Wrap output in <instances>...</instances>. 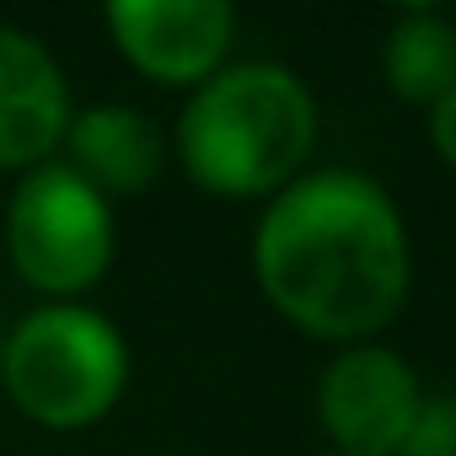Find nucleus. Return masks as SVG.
<instances>
[{
  "label": "nucleus",
  "mask_w": 456,
  "mask_h": 456,
  "mask_svg": "<svg viewBox=\"0 0 456 456\" xmlns=\"http://www.w3.org/2000/svg\"><path fill=\"white\" fill-rule=\"evenodd\" d=\"M424 387L403 354L387 344H349L328 360L317 381V419L338 456H397Z\"/></svg>",
  "instance_id": "5"
},
{
  "label": "nucleus",
  "mask_w": 456,
  "mask_h": 456,
  "mask_svg": "<svg viewBox=\"0 0 456 456\" xmlns=\"http://www.w3.org/2000/svg\"><path fill=\"white\" fill-rule=\"evenodd\" d=\"M397 456H456V392H435L419 403Z\"/></svg>",
  "instance_id": "10"
},
{
  "label": "nucleus",
  "mask_w": 456,
  "mask_h": 456,
  "mask_svg": "<svg viewBox=\"0 0 456 456\" xmlns=\"http://www.w3.org/2000/svg\"><path fill=\"white\" fill-rule=\"evenodd\" d=\"M317 140V102L306 81L274 60L220 65L177 113L183 172L225 199L280 193L301 177Z\"/></svg>",
  "instance_id": "2"
},
{
  "label": "nucleus",
  "mask_w": 456,
  "mask_h": 456,
  "mask_svg": "<svg viewBox=\"0 0 456 456\" xmlns=\"http://www.w3.org/2000/svg\"><path fill=\"white\" fill-rule=\"evenodd\" d=\"M113 209L65 161H44L17 177L6 199V258L38 296L70 301L92 290L113 264Z\"/></svg>",
  "instance_id": "4"
},
{
  "label": "nucleus",
  "mask_w": 456,
  "mask_h": 456,
  "mask_svg": "<svg viewBox=\"0 0 456 456\" xmlns=\"http://www.w3.org/2000/svg\"><path fill=\"white\" fill-rule=\"evenodd\" d=\"M429 140H435L440 161H445V167H456V86L429 108Z\"/></svg>",
  "instance_id": "11"
},
{
  "label": "nucleus",
  "mask_w": 456,
  "mask_h": 456,
  "mask_svg": "<svg viewBox=\"0 0 456 456\" xmlns=\"http://www.w3.org/2000/svg\"><path fill=\"white\" fill-rule=\"evenodd\" d=\"M60 145H65V167L81 183H92L102 199L145 193L167 161V140H161L156 118H145L140 108H124V102H97V108L70 113V129Z\"/></svg>",
  "instance_id": "8"
},
{
  "label": "nucleus",
  "mask_w": 456,
  "mask_h": 456,
  "mask_svg": "<svg viewBox=\"0 0 456 456\" xmlns=\"http://www.w3.org/2000/svg\"><path fill=\"white\" fill-rule=\"evenodd\" d=\"M381 65L403 102L435 108L456 86V22L440 12H403L381 44Z\"/></svg>",
  "instance_id": "9"
},
{
  "label": "nucleus",
  "mask_w": 456,
  "mask_h": 456,
  "mask_svg": "<svg viewBox=\"0 0 456 456\" xmlns=\"http://www.w3.org/2000/svg\"><path fill=\"white\" fill-rule=\"evenodd\" d=\"M0 344H6V328H0Z\"/></svg>",
  "instance_id": "13"
},
{
  "label": "nucleus",
  "mask_w": 456,
  "mask_h": 456,
  "mask_svg": "<svg viewBox=\"0 0 456 456\" xmlns=\"http://www.w3.org/2000/svg\"><path fill=\"white\" fill-rule=\"evenodd\" d=\"M333 456H338V451H333Z\"/></svg>",
  "instance_id": "14"
},
{
  "label": "nucleus",
  "mask_w": 456,
  "mask_h": 456,
  "mask_svg": "<svg viewBox=\"0 0 456 456\" xmlns=\"http://www.w3.org/2000/svg\"><path fill=\"white\" fill-rule=\"evenodd\" d=\"M102 22L118 54L167 86L209 81L237 33V12L225 0H113Z\"/></svg>",
  "instance_id": "6"
},
{
  "label": "nucleus",
  "mask_w": 456,
  "mask_h": 456,
  "mask_svg": "<svg viewBox=\"0 0 456 456\" xmlns=\"http://www.w3.org/2000/svg\"><path fill=\"white\" fill-rule=\"evenodd\" d=\"M0 387L44 429H86L129 387L124 333L81 301L33 306L0 344Z\"/></svg>",
  "instance_id": "3"
},
{
  "label": "nucleus",
  "mask_w": 456,
  "mask_h": 456,
  "mask_svg": "<svg viewBox=\"0 0 456 456\" xmlns=\"http://www.w3.org/2000/svg\"><path fill=\"white\" fill-rule=\"evenodd\" d=\"M253 274L296 328L338 344L370 338L408 296L403 215L365 172H306L258 215Z\"/></svg>",
  "instance_id": "1"
},
{
  "label": "nucleus",
  "mask_w": 456,
  "mask_h": 456,
  "mask_svg": "<svg viewBox=\"0 0 456 456\" xmlns=\"http://www.w3.org/2000/svg\"><path fill=\"white\" fill-rule=\"evenodd\" d=\"M70 129V81L22 28L0 22V172L44 167Z\"/></svg>",
  "instance_id": "7"
},
{
  "label": "nucleus",
  "mask_w": 456,
  "mask_h": 456,
  "mask_svg": "<svg viewBox=\"0 0 456 456\" xmlns=\"http://www.w3.org/2000/svg\"><path fill=\"white\" fill-rule=\"evenodd\" d=\"M161 456H188V451H161Z\"/></svg>",
  "instance_id": "12"
}]
</instances>
